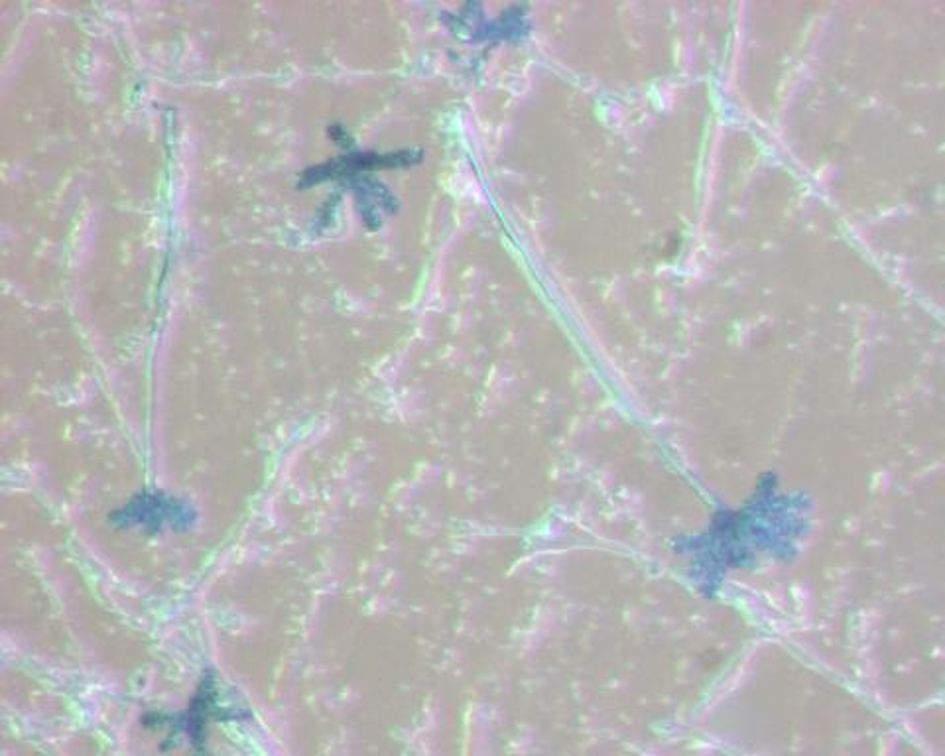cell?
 Returning a JSON list of instances; mask_svg holds the SVG:
<instances>
[{"mask_svg":"<svg viewBox=\"0 0 945 756\" xmlns=\"http://www.w3.org/2000/svg\"><path fill=\"white\" fill-rule=\"evenodd\" d=\"M125 512V520L128 524H154L162 526L164 522H176L184 520L180 506H174L172 503H166L158 497H140L138 503H132Z\"/></svg>","mask_w":945,"mask_h":756,"instance_id":"obj_1","label":"cell"}]
</instances>
